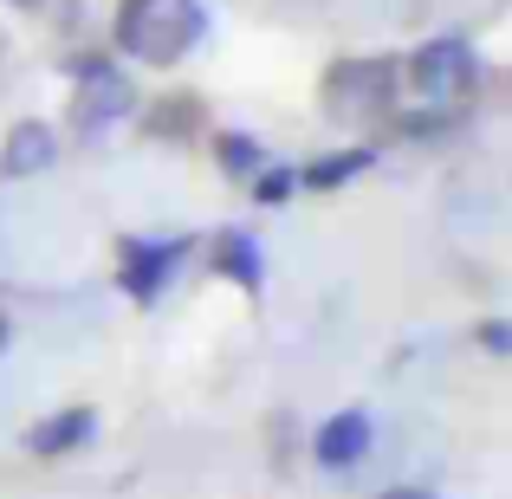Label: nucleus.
<instances>
[{
	"instance_id": "nucleus-8",
	"label": "nucleus",
	"mask_w": 512,
	"mask_h": 499,
	"mask_svg": "<svg viewBox=\"0 0 512 499\" xmlns=\"http://www.w3.org/2000/svg\"><path fill=\"white\" fill-rule=\"evenodd\" d=\"M208 260H214V273H221V279H234V286H247V292L266 279L260 240H253L247 227H221V234H214V247H208Z\"/></svg>"
},
{
	"instance_id": "nucleus-13",
	"label": "nucleus",
	"mask_w": 512,
	"mask_h": 499,
	"mask_svg": "<svg viewBox=\"0 0 512 499\" xmlns=\"http://www.w3.org/2000/svg\"><path fill=\"white\" fill-rule=\"evenodd\" d=\"M292 188H299V182H292V169H260V175H253V201H266V208H279Z\"/></svg>"
},
{
	"instance_id": "nucleus-16",
	"label": "nucleus",
	"mask_w": 512,
	"mask_h": 499,
	"mask_svg": "<svg viewBox=\"0 0 512 499\" xmlns=\"http://www.w3.org/2000/svg\"><path fill=\"white\" fill-rule=\"evenodd\" d=\"M0 344H7V318H0Z\"/></svg>"
},
{
	"instance_id": "nucleus-10",
	"label": "nucleus",
	"mask_w": 512,
	"mask_h": 499,
	"mask_svg": "<svg viewBox=\"0 0 512 499\" xmlns=\"http://www.w3.org/2000/svg\"><path fill=\"white\" fill-rule=\"evenodd\" d=\"M376 163V150H331V156H318V163H305V169H292V182L299 188H344V182H357L363 169Z\"/></svg>"
},
{
	"instance_id": "nucleus-7",
	"label": "nucleus",
	"mask_w": 512,
	"mask_h": 499,
	"mask_svg": "<svg viewBox=\"0 0 512 499\" xmlns=\"http://www.w3.org/2000/svg\"><path fill=\"white\" fill-rule=\"evenodd\" d=\"M363 448H370V415H363V409H338L312 435V461L318 467H357Z\"/></svg>"
},
{
	"instance_id": "nucleus-14",
	"label": "nucleus",
	"mask_w": 512,
	"mask_h": 499,
	"mask_svg": "<svg viewBox=\"0 0 512 499\" xmlns=\"http://www.w3.org/2000/svg\"><path fill=\"white\" fill-rule=\"evenodd\" d=\"M480 344H487L493 357H506V350H512V331L506 325H480Z\"/></svg>"
},
{
	"instance_id": "nucleus-1",
	"label": "nucleus",
	"mask_w": 512,
	"mask_h": 499,
	"mask_svg": "<svg viewBox=\"0 0 512 499\" xmlns=\"http://www.w3.org/2000/svg\"><path fill=\"white\" fill-rule=\"evenodd\" d=\"M111 33H117V52H130V59L175 65L201 46L208 13H201V0H124Z\"/></svg>"
},
{
	"instance_id": "nucleus-2",
	"label": "nucleus",
	"mask_w": 512,
	"mask_h": 499,
	"mask_svg": "<svg viewBox=\"0 0 512 499\" xmlns=\"http://www.w3.org/2000/svg\"><path fill=\"white\" fill-rule=\"evenodd\" d=\"M396 85H402V65L383 59V52H350L325 72V85H318V98H325L331 117H344V124H357V117H376L396 104Z\"/></svg>"
},
{
	"instance_id": "nucleus-11",
	"label": "nucleus",
	"mask_w": 512,
	"mask_h": 499,
	"mask_svg": "<svg viewBox=\"0 0 512 499\" xmlns=\"http://www.w3.org/2000/svg\"><path fill=\"white\" fill-rule=\"evenodd\" d=\"M143 130H150V137H163V143H182V137H195V130H201V98H188V91H175V98L150 104V117H143Z\"/></svg>"
},
{
	"instance_id": "nucleus-15",
	"label": "nucleus",
	"mask_w": 512,
	"mask_h": 499,
	"mask_svg": "<svg viewBox=\"0 0 512 499\" xmlns=\"http://www.w3.org/2000/svg\"><path fill=\"white\" fill-rule=\"evenodd\" d=\"M383 499H428V493H415V487H396V493H383Z\"/></svg>"
},
{
	"instance_id": "nucleus-17",
	"label": "nucleus",
	"mask_w": 512,
	"mask_h": 499,
	"mask_svg": "<svg viewBox=\"0 0 512 499\" xmlns=\"http://www.w3.org/2000/svg\"><path fill=\"white\" fill-rule=\"evenodd\" d=\"M13 7H39V0H13Z\"/></svg>"
},
{
	"instance_id": "nucleus-5",
	"label": "nucleus",
	"mask_w": 512,
	"mask_h": 499,
	"mask_svg": "<svg viewBox=\"0 0 512 499\" xmlns=\"http://www.w3.org/2000/svg\"><path fill=\"white\" fill-rule=\"evenodd\" d=\"M117 253H124V266H117V286H124V299L156 305V299H163V286H169V273L182 266L188 240H124Z\"/></svg>"
},
{
	"instance_id": "nucleus-9",
	"label": "nucleus",
	"mask_w": 512,
	"mask_h": 499,
	"mask_svg": "<svg viewBox=\"0 0 512 499\" xmlns=\"http://www.w3.org/2000/svg\"><path fill=\"white\" fill-rule=\"evenodd\" d=\"M91 435H98V415L91 409H65V415H52V422H39L33 435H26V448L33 454H72V448H85Z\"/></svg>"
},
{
	"instance_id": "nucleus-6",
	"label": "nucleus",
	"mask_w": 512,
	"mask_h": 499,
	"mask_svg": "<svg viewBox=\"0 0 512 499\" xmlns=\"http://www.w3.org/2000/svg\"><path fill=\"white\" fill-rule=\"evenodd\" d=\"M52 163H59V137H52V124L20 117V124L7 130V143H0V175H7V182H26V175H46Z\"/></svg>"
},
{
	"instance_id": "nucleus-3",
	"label": "nucleus",
	"mask_w": 512,
	"mask_h": 499,
	"mask_svg": "<svg viewBox=\"0 0 512 499\" xmlns=\"http://www.w3.org/2000/svg\"><path fill=\"white\" fill-rule=\"evenodd\" d=\"M78 91H72V124L78 137H104L111 124H124L130 111H137V91H130V78L117 72L111 59H78Z\"/></svg>"
},
{
	"instance_id": "nucleus-4",
	"label": "nucleus",
	"mask_w": 512,
	"mask_h": 499,
	"mask_svg": "<svg viewBox=\"0 0 512 499\" xmlns=\"http://www.w3.org/2000/svg\"><path fill=\"white\" fill-rule=\"evenodd\" d=\"M409 78H415V85H422L435 104H461V98H474V85H480V52H474V39H461V33L428 39V46L415 52Z\"/></svg>"
},
{
	"instance_id": "nucleus-12",
	"label": "nucleus",
	"mask_w": 512,
	"mask_h": 499,
	"mask_svg": "<svg viewBox=\"0 0 512 499\" xmlns=\"http://www.w3.org/2000/svg\"><path fill=\"white\" fill-rule=\"evenodd\" d=\"M214 163L234 175V182H253V175L266 169V150H260V137H247V130H221V137H214Z\"/></svg>"
}]
</instances>
